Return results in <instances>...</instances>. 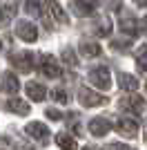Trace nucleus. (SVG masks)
<instances>
[{"instance_id": "c85d7f7f", "label": "nucleus", "mask_w": 147, "mask_h": 150, "mask_svg": "<svg viewBox=\"0 0 147 150\" xmlns=\"http://www.w3.org/2000/svg\"><path fill=\"white\" fill-rule=\"evenodd\" d=\"M83 150H100V148H94V146H85Z\"/></svg>"}, {"instance_id": "4468645a", "label": "nucleus", "mask_w": 147, "mask_h": 150, "mask_svg": "<svg viewBox=\"0 0 147 150\" xmlns=\"http://www.w3.org/2000/svg\"><path fill=\"white\" fill-rule=\"evenodd\" d=\"M118 83H120V88L125 90V92H136L138 90V81H136V76L132 74H118Z\"/></svg>"}, {"instance_id": "cd10ccee", "label": "nucleus", "mask_w": 147, "mask_h": 150, "mask_svg": "<svg viewBox=\"0 0 147 150\" xmlns=\"http://www.w3.org/2000/svg\"><path fill=\"white\" fill-rule=\"evenodd\" d=\"M136 5L138 7H147V0H136Z\"/></svg>"}, {"instance_id": "c756f323", "label": "nucleus", "mask_w": 147, "mask_h": 150, "mask_svg": "<svg viewBox=\"0 0 147 150\" xmlns=\"http://www.w3.org/2000/svg\"><path fill=\"white\" fill-rule=\"evenodd\" d=\"M145 85H147V83H145Z\"/></svg>"}, {"instance_id": "bb28decb", "label": "nucleus", "mask_w": 147, "mask_h": 150, "mask_svg": "<svg viewBox=\"0 0 147 150\" xmlns=\"http://www.w3.org/2000/svg\"><path fill=\"white\" fill-rule=\"evenodd\" d=\"M138 29H141L143 34L147 36V16H145V18H141V23H138Z\"/></svg>"}, {"instance_id": "f257e3e1", "label": "nucleus", "mask_w": 147, "mask_h": 150, "mask_svg": "<svg viewBox=\"0 0 147 150\" xmlns=\"http://www.w3.org/2000/svg\"><path fill=\"white\" fill-rule=\"evenodd\" d=\"M89 81H92V85L98 88V90H109L111 88V74L105 65H98V67H94L92 72H89Z\"/></svg>"}, {"instance_id": "f03ea898", "label": "nucleus", "mask_w": 147, "mask_h": 150, "mask_svg": "<svg viewBox=\"0 0 147 150\" xmlns=\"http://www.w3.org/2000/svg\"><path fill=\"white\" fill-rule=\"evenodd\" d=\"M38 67H40V72H43L45 76H49V79L60 76V65H58V58L51 56V54H45V56L38 58Z\"/></svg>"}, {"instance_id": "9b49d317", "label": "nucleus", "mask_w": 147, "mask_h": 150, "mask_svg": "<svg viewBox=\"0 0 147 150\" xmlns=\"http://www.w3.org/2000/svg\"><path fill=\"white\" fill-rule=\"evenodd\" d=\"M24 92H27V96H29L31 101H43L45 96H47L45 85H43V83H38V81H29L27 85H24Z\"/></svg>"}, {"instance_id": "7ed1b4c3", "label": "nucleus", "mask_w": 147, "mask_h": 150, "mask_svg": "<svg viewBox=\"0 0 147 150\" xmlns=\"http://www.w3.org/2000/svg\"><path fill=\"white\" fill-rule=\"evenodd\" d=\"M120 108L125 110V112H132V114H143L145 112V99H143V96H136V94L123 96L120 99Z\"/></svg>"}, {"instance_id": "5701e85b", "label": "nucleus", "mask_w": 147, "mask_h": 150, "mask_svg": "<svg viewBox=\"0 0 147 150\" xmlns=\"http://www.w3.org/2000/svg\"><path fill=\"white\" fill-rule=\"evenodd\" d=\"M51 96H54V101H58V103H67V101H69L67 92H65V90H58V88L51 92Z\"/></svg>"}, {"instance_id": "393cba45", "label": "nucleus", "mask_w": 147, "mask_h": 150, "mask_svg": "<svg viewBox=\"0 0 147 150\" xmlns=\"http://www.w3.org/2000/svg\"><path fill=\"white\" fill-rule=\"evenodd\" d=\"M47 117H49V119H54V121H60V119H62V112H60V110L49 108V110H47Z\"/></svg>"}, {"instance_id": "a211bd4d", "label": "nucleus", "mask_w": 147, "mask_h": 150, "mask_svg": "<svg viewBox=\"0 0 147 150\" xmlns=\"http://www.w3.org/2000/svg\"><path fill=\"white\" fill-rule=\"evenodd\" d=\"M80 54H83V56H98V54H100V45L98 43H94V40H83V43H80Z\"/></svg>"}, {"instance_id": "20e7f679", "label": "nucleus", "mask_w": 147, "mask_h": 150, "mask_svg": "<svg viewBox=\"0 0 147 150\" xmlns=\"http://www.w3.org/2000/svg\"><path fill=\"white\" fill-rule=\"evenodd\" d=\"M16 36L22 38L24 43H34L38 38V29L29 20H18V23H16Z\"/></svg>"}, {"instance_id": "0eeeda50", "label": "nucleus", "mask_w": 147, "mask_h": 150, "mask_svg": "<svg viewBox=\"0 0 147 150\" xmlns=\"http://www.w3.org/2000/svg\"><path fill=\"white\" fill-rule=\"evenodd\" d=\"M11 65H16V69H20V72H31V67H34V56H31V52H16V54H11Z\"/></svg>"}, {"instance_id": "1a4fd4ad", "label": "nucleus", "mask_w": 147, "mask_h": 150, "mask_svg": "<svg viewBox=\"0 0 147 150\" xmlns=\"http://www.w3.org/2000/svg\"><path fill=\"white\" fill-rule=\"evenodd\" d=\"M47 16L51 23H56V25H67V13L62 11V7L58 5V2H54V0H49L47 2Z\"/></svg>"}, {"instance_id": "2eb2a0df", "label": "nucleus", "mask_w": 147, "mask_h": 150, "mask_svg": "<svg viewBox=\"0 0 147 150\" xmlns=\"http://www.w3.org/2000/svg\"><path fill=\"white\" fill-rule=\"evenodd\" d=\"M56 144H58V148H60V150H76V148H78L76 139H74L71 134H65V132L56 134Z\"/></svg>"}, {"instance_id": "dca6fc26", "label": "nucleus", "mask_w": 147, "mask_h": 150, "mask_svg": "<svg viewBox=\"0 0 147 150\" xmlns=\"http://www.w3.org/2000/svg\"><path fill=\"white\" fill-rule=\"evenodd\" d=\"M7 110L13 114H20V117H24V114H29V105L24 103V101L20 99H11V101H7Z\"/></svg>"}, {"instance_id": "f8f14e48", "label": "nucleus", "mask_w": 147, "mask_h": 150, "mask_svg": "<svg viewBox=\"0 0 147 150\" xmlns=\"http://www.w3.org/2000/svg\"><path fill=\"white\" fill-rule=\"evenodd\" d=\"M94 5H96V0H74L71 2V11L76 16H89L94 11Z\"/></svg>"}, {"instance_id": "9d476101", "label": "nucleus", "mask_w": 147, "mask_h": 150, "mask_svg": "<svg viewBox=\"0 0 147 150\" xmlns=\"http://www.w3.org/2000/svg\"><path fill=\"white\" fill-rule=\"evenodd\" d=\"M109 130H111V123L105 117H96V119L89 121V132H92L94 137H105Z\"/></svg>"}, {"instance_id": "412c9836", "label": "nucleus", "mask_w": 147, "mask_h": 150, "mask_svg": "<svg viewBox=\"0 0 147 150\" xmlns=\"http://www.w3.org/2000/svg\"><path fill=\"white\" fill-rule=\"evenodd\" d=\"M62 61L67 63L69 67H76V65H78V61H76V54H74V50H62Z\"/></svg>"}, {"instance_id": "a878e982", "label": "nucleus", "mask_w": 147, "mask_h": 150, "mask_svg": "<svg viewBox=\"0 0 147 150\" xmlns=\"http://www.w3.org/2000/svg\"><path fill=\"white\" fill-rule=\"evenodd\" d=\"M107 150H134V148H129V146H125V144H111Z\"/></svg>"}, {"instance_id": "423d86ee", "label": "nucleus", "mask_w": 147, "mask_h": 150, "mask_svg": "<svg viewBox=\"0 0 147 150\" xmlns=\"http://www.w3.org/2000/svg\"><path fill=\"white\" fill-rule=\"evenodd\" d=\"M114 128L123 137H136L138 134V123H136V119H129V117H118L114 121Z\"/></svg>"}, {"instance_id": "6e6552de", "label": "nucleus", "mask_w": 147, "mask_h": 150, "mask_svg": "<svg viewBox=\"0 0 147 150\" xmlns=\"http://www.w3.org/2000/svg\"><path fill=\"white\" fill-rule=\"evenodd\" d=\"M24 132H27L29 137H34L36 141H40V144H45V141L49 139V128L45 123H40V121H31V123H27Z\"/></svg>"}, {"instance_id": "ddd939ff", "label": "nucleus", "mask_w": 147, "mask_h": 150, "mask_svg": "<svg viewBox=\"0 0 147 150\" xmlns=\"http://www.w3.org/2000/svg\"><path fill=\"white\" fill-rule=\"evenodd\" d=\"M0 88L5 90V92H11V94H16L20 90V83H18V79L11 74V72H5V74H0Z\"/></svg>"}, {"instance_id": "39448f33", "label": "nucleus", "mask_w": 147, "mask_h": 150, "mask_svg": "<svg viewBox=\"0 0 147 150\" xmlns=\"http://www.w3.org/2000/svg\"><path fill=\"white\" fill-rule=\"evenodd\" d=\"M78 99H80V103L85 108H98V105H105V96L103 94H96L94 90H89V88H83L78 92Z\"/></svg>"}, {"instance_id": "f3484780", "label": "nucleus", "mask_w": 147, "mask_h": 150, "mask_svg": "<svg viewBox=\"0 0 147 150\" xmlns=\"http://www.w3.org/2000/svg\"><path fill=\"white\" fill-rule=\"evenodd\" d=\"M120 29L127 34V36H136V20L132 18V16H127V13H120Z\"/></svg>"}, {"instance_id": "6ab92c4d", "label": "nucleus", "mask_w": 147, "mask_h": 150, "mask_svg": "<svg viewBox=\"0 0 147 150\" xmlns=\"http://www.w3.org/2000/svg\"><path fill=\"white\" fill-rule=\"evenodd\" d=\"M13 13H16V5H13V2H9L7 7H0V18L5 20V23L13 18Z\"/></svg>"}, {"instance_id": "aec40b11", "label": "nucleus", "mask_w": 147, "mask_h": 150, "mask_svg": "<svg viewBox=\"0 0 147 150\" xmlns=\"http://www.w3.org/2000/svg\"><path fill=\"white\" fill-rule=\"evenodd\" d=\"M136 61H138L141 72H147V47H141V50L136 52Z\"/></svg>"}, {"instance_id": "b1692460", "label": "nucleus", "mask_w": 147, "mask_h": 150, "mask_svg": "<svg viewBox=\"0 0 147 150\" xmlns=\"http://www.w3.org/2000/svg\"><path fill=\"white\" fill-rule=\"evenodd\" d=\"M109 29H111L109 20L103 18V20H100V25H98V34H100V36H107V34H109Z\"/></svg>"}, {"instance_id": "4be33fe9", "label": "nucleus", "mask_w": 147, "mask_h": 150, "mask_svg": "<svg viewBox=\"0 0 147 150\" xmlns=\"http://www.w3.org/2000/svg\"><path fill=\"white\" fill-rule=\"evenodd\" d=\"M24 9H27V13H31V16H38V13H40V5H38V0H27Z\"/></svg>"}]
</instances>
